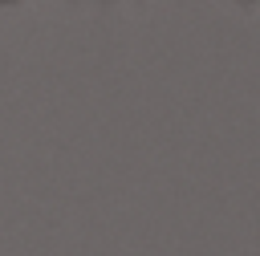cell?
<instances>
[{
  "mask_svg": "<svg viewBox=\"0 0 260 256\" xmlns=\"http://www.w3.org/2000/svg\"><path fill=\"white\" fill-rule=\"evenodd\" d=\"M0 4H8V0H0Z\"/></svg>",
  "mask_w": 260,
  "mask_h": 256,
  "instance_id": "cell-1",
  "label": "cell"
}]
</instances>
